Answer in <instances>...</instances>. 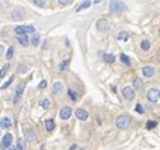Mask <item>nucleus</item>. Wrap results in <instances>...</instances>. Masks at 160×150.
Wrapping results in <instances>:
<instances>
[{
	"instance_id": "nucleus-1",
	"label": "nucleus",
	"mask_w": 160,
	"mask_h": 150,
	"mask_svg": "<svg viewBox=\"0 0 160 150\" xmlns=\"http://www.w3.org/2000/svg\"><path fill=\"white\" fill-rule=\"evenodd\" d=\"M130 124H131V117L127 116V114H122V116L117 117V120H116V126L122 130L127 129L130 126Z\"/></svg>"
},
{
	"instance_id": "nucleus-2",
	"label": "nucleus",
	"mask_w": 160,
	"mask_h": 150,
	"mask_svg": "<svg viewBox=\"0 0 160 150\" xmlns=\"http://www.w3.org/2000/svg\"><path fill=\"white\" fill-rule=\"evenodd\" d=\"M36 31L33 26H17L14 28V32L17 33V36H22L26 33H33Z\"/></svg>"
},
{
	"instance_id": "nucleus-3",
	"label": "nucleus",
	"mask_w": 160,
	"mask_h": 150,
	"mask_svg": "<svg viewBox=\"0 0 160 150\" xmlns=\"http://www.w3.org/2000/svg\"><path fill=\"white\" fill-rule=\"evenodd\" d=\"M12 143H13V136H12V133H5L4 137H3V140H1V144H0V146H1L3 150H7L8 148H10V146H12Z\"/></svg>"
},
{
	"instance_id": "nucleus-4",
	"label": "nucleus",
	"mask_w": 160,
	"mask_h": 150,
	"mask_svg": "<svg viewBox=\"0 0 160 150\" xmlns=\"http://www.w3.org/2000/svg\"><path fill=\"white\" fill-rule=\"evenodd\" d=\"M97 26H98V29L100 32H108L109 31V28H111L109 22H108L107 19H104V18L99 19V20L97 22Z\"/></svg>"
},
{
	"instance_id": "nucleus-5",
	"label": "nucleus",
	"mask_w": 160,
	"mask_h": 150,
	"mask_svg": "<svg viewBox=\"0 0 160 150\" xmlns=\"http://www.w3.org/2000/svg\"><path fill=\"white\" fill-rule=\"evenodd\" d=\"M160 98V91L159 89H150V91L147 92V99L150 100V102H158Z\"/></svg>"
},
{
	"instance_id": "nucleus-6",
	"label": "nucleus",
	"mask_w": 160,
	"mask_h": 150,
	"mask_svg": "<svg viewBox=\"0 0 160 150\" xmlns=\"http://www.w3.org/2000/svg\"><path fill=\"white\" fill-rule=\"evenodd\" d=\"M109 9L112 10V12H121V10L124 9V4L121 1H111Z\"/></svg>"
},
{
	"instance_id": "nucleus-7",
	"label": "nucleus",
	"mask_w": 160,
	"mask_h": 150,
	"mask_svg": "<svg viewBox=\"0 0 160 150\" xmlns=\"http://www.w3.org/2000/svg\"><path fill=\"white\" fill-rule=\"evenodd\" d=\"M71 107H62L61 111H60V117L62 120H69L71 117Z\"/></svg>"
},
{
	"instance_id": "nucleus-8",
	"label": "nucleus",
	"mask_w": 160,
	"mask_h": 150,
	"mask_svg": "<svg viewBox=\"0 0 160 150\" xmlns=\"http://www.w3.org/2000/svg\"><path fill=\"white\" fill-rule=\"evenodd\" d=\"M122 93H123V97L126 98V99H134L135 98V92L131 87H124Z\"/></svg>"
},
{
	"instance_id": "nucleus-9",
	"label": "nucleus",
	"mask_w": 160,
	"mask_h": 150,
	"mask_svg": "<svg viewBox=\"0 0 160 150\" xmlns=\"http://www.w3.org/2000/svg\"><path fill=\"white\" fill-rule=\"evenodd\" d=\"M142 74H144V76H146V78H151V76H154V74H155V69H154L153 66H144Z\"/></svg>"
},
{
	"instance_id": "nucleus-10",
	"label": "nucleus",
	"mask_w": 160,
	"mask_h": 150,
	"mask_svg": "<svg viewBox=\"0 0 160 150\" xmlns=\"http://www.w3.org/2000/svg\"><path fill=\"white\" fill-rule=\"evenodd\" d=\"M75 116L79 120H81V121H85V120L88 118V112H86L85 110H83V108H78V110L75 111Z\"/></svg>"
},
{
	"instance_id": "nucleus-11",
	"label": "nucleus",
	"mask_w": 160,
	"mask_h": 150,
	"mask_svg": "<svg viewBox=\"0 0 160 150\" xmlns=\"http://www.w3.org/2000/svg\"><path fill=\"white\" fill-rule=\"evenodd\" d=\"M24 133H26L27 140H29V141H33L34 139L37 137V135H36V132H34L33 129H27L26 131H24Z\"/></svg>"
},
{
	"instance_id": "nucleus-12",
	"label": "nucleus",
	"mask_w": 160,
	"mask_h": 150,
	"mask_svg": "<svg viewBox=\"0 0 160 150\" xmlns=\"http://www.w3.org/2000/svg\"><path fill=\"white\" fill-rule=\"evenodd\" d=\"M12 126V121H10L9 117H3L0 120V127L1 129H8V127Z\"/></svg>"
},
{
	"instance_id": "nucleus-13",
	"label": "nucleus",
	"mask_w": 160,
	"mask_h": 150,
	"mask_svg": "<svg viewBox=\"0 0 160 150\" xmlns=\"http://www.w3.org/2000/svg\"><path fill=\"white\" fill-rule=\"evenodd\" d=\"M24 85H26V83H20L19 85L17 87V89H15V100L18 99V98L22 95V93H23L24 91Z\"/></svg>"
},
{
	"instance_id": "nucleus-14",
	"label": "nucleus",
	"mask_w": 160,
	"mask_h": 150,
	"mask_svg": "<svg viewBox=\"0 0 160 150\" xmlns=\"http://www.w3.org/2000/svg\"><path fill=\"white\" fill-rule=\"evenodd\" d=\"M17 40H18V42H19L22 46H27V45H28V42H29L28 36H26V34H22V36H17Z\"/></svg>"
},
{
	"instance_id": "nucleus-15",
	"label": "nucleus",
	"mask_w": 160,
	"mask_h": 150,
	"mask_svg": "<svg viewBox=\"0 0 160 150\" xmlns=\"http://www.w3.org/2000/svg\"><path fill=\"white\" fill-rule=\"evenodd\" d=\"M45 126H46V130H47V131H52V130L55 129V121H53V120H46Z\"/></svg>"
},
{
	"instance_id": "nucleus-16",
	"label": "nucleus",
	"mask_w": 160,
	"mask_h": 150,
	"mask_svg": "<svg viewBox=\"0 0 160 150\" xmlns=\"http://www.w3.org/2000/svg\"><path fill=\"white\" fill-rule=\"evenodd\" d=\"M12 18H13V20H20L22 18V12L20 10H13L12 12Z\"/></svg>"
},
{
	"instance_id": "nucleus-17",
	"label": "nucleus",
	"mask_w": 160,
	"mask_h": 150,
	"mask_svg": "<svg viewBox=\"0 0 160 150\" xmlns=\"http://www.w3.org/2000/svg\"><path fill=\"white\" fill-rule=\"evenodd\" d=\"M92 5V1H83L81 4L79 5V7L76 8V12H80V10H83V9H85V8H89Z\"/></svg>"
},
{
	"instance_id": "nucleus-18",
	"label": "nucleus",
	"mask_w": 160,
	"mask_h": 150,
	"mask_svg": "<svg viewBox=\"0 0 160 150\" xmlns=\"http://www.w3.org/2000/svg\"><path fill=\"white\" fill-rule=\"evenodd\" d=\"M142 85H144V83H142V80H141V78H135L134 79V87L136 89L142 88Z\"/></svg>"
},
{
	"instance_id": "nucleus-19",
	"label": "nucleus",
	"mask_w": 160,
	"mask_h": 150,
	"mask_svg": "<svg viewBox=\"0 0 160 150\" xmlns=\"http://www.w3.org/2000/svg\"><path fill=\"white\" fill-rule=\"evenodd\" d=\"M104 60H105V62H108V64H112V62H115L116 57H115V55H112V54H105Z\"/></svg>"
},
{
	"instance_id": "nucleus-20",
	"label": "nucleus",
	"mask_w": 160,
	"mask_h": 150,
	"mask_svg": "<svg viewBox=\"0 0 160 150\" xmlns=\"http://www.w3.org/2000/svg\"><path fill=\"white\" fill-rule=\"evenodd\" d=\"M40 106L41 107H43L45 110H47V108L50 107V100H48L47 98H43V99L40 100Z\"/></svg>"
},
{
	"instance_id": "nucleus-21",
	"label": "nucleus",
	"mask_w": 160,
	"mask_h": 150,
	"mask_svg": "<svg viewBox=\"0 0 160 150\" xmlns=\"http://www.w3.org/2000/svg\"><path fill=\"white\" fill-rule=\"evenodd\" d=\"M61 89H62V84L60 83V81H56L55 84H53V93H60L61 92Z\"/></svg>"
},
{
	"instance_id": "nucleus-22",
	"label": "nucleus",
	"mask_w": 160,
	"mask_h": 150,
	"mask_svg": "<svg viewBox=\"0 0 160 150\" xmlns=\"http://www.w3.org/2000/svg\"><path fill=\"white\" fill-rule=\"evenodd\" d=\"M31 42H32V45H33V46H38V42H40V34H38V33H34L33 36H32Z\"/></svg>"
},
{
	"instance_id": "nucleus-23",
	"label": "nucleus",
	"mask_w": 160,
	"mask_h": 150,
	"mask_svg": "<svg viewBox=\"0 0 160 150\" xmlns=\"http://www.w3.org/2000/svg\"><path fill=\"white\" fill-rule=\"evenodd\" d=\"M128 37H130V34L127 33V32H121V33L117 36V38L120 41H127L128 40Z\"/></svg>"
},
{
	"instance_id": "nucleus-24",
	"label": "nucleus",
	"mask_w": 160,
	"mask_h": 150,
	"mask_svg": "<svg viewBox=\"0 0 160 150\" xmlns=\"http://www.w3.org/2000/svg\"><path fill=\"white\" fill-rule=\"evenodd\" d=\"M141 48L145 51H147L149 48H150V42H149L147 40H144L142 42H141Z\"/></svg>"
},
{
	"instance_id": "nucleus-25",
	"label": "nucleus",
	"mask_w": 160,
	"mask_h": 150,
	"mask_svg": "<svg viewBox=\"0 0 160 150\" xmlns=\"http://www.w3.org/2000/svg\"><path fill=\"white\" fill-rule=\"evenodd\" d=\"M121 61L123 62V64H126V65H130V59H128V56L127 55H124V54H121Z\"/></svg>"
},
{
	"instance_id": "nucleus-26",
	"label": "nucleus",
	"mask_w": 160,
	"mask_h": 150,
	"mask_svg": "<svg viewBox=\"0 0 160 150\" xmlns=\"http://www.w3.org/2000/svg\"><path fill=\"white\" fill-rule=\"evenodd\" d=\"M8 67H9V65L8 64H5L4 66L1 67V70H0V78H4V75L7 74V71H8Z\"/></svg>"
},
{
	"instance_id": "nucleus-27",
	"label": "nucleus",
	"mask_w": 160,
	"mask_h": 150,
	"mask_svg": "<svg viewBox=\"0 0 160 150\" xmlns=\"http://www.w3.org/2000/svg\"><path fill=\"white\" fill-rule=\"evenodd\" d=\"M67 94H69V97L71 98V100H76V98H78V94L75 93L72 89H69V92H67Z\"/></svg>"
},
{
	"instance_id": "nucleus-28",
	"label": "nucleus",
	"mask_w": 160,
	"mask_h": 150,
	"mask_svg": "<svg viewBox=\"0 0 160 150\" xmlns=\"http://www.w3.org/2000/svg\"><path fill=\"white\" fill-rule=\"evenodd\" d=\"M13 80H14V78H13V76H10V78H9V80H8V81H5V83L4 84H3V87H1V89H7L8 88V87H9L10 85V84H12V81Z\"/></svg>"
},
{
	"instance_id": "nucleus-29",
	"label": "nucleus",
	"mask_w": 160,
	"mask_h": 150,
	"mask_svg": "<svg viewBox=\"0 0 160 150\" xmlns=\"http://www.w3.org/2000/svg\"><path fill=\"white\" fill-rule=\"evenodd\" d=\"M156 121H147V124H146V127L147 129H154V127H156Z\"/></svg>"
},
{
	"instance_id": "nucleus-30",
	"label": "nucleus",
	"mask_w": 160,
	"mask_h": 150,
	"mask_svg": "<svg viewBox=\"0 0 160 150\" xmlns=\"http://www.w3.org/2000/svg\"><path fill=\"white\" fill-rule=\"evenodd\" d=\"M13 54H14V48L13 47H9V50H8V52H7V59L8 60H10L13 57Z\"/></svg>"
},
{
	"instance_id": "nucleus-31",
	"label": "nucleus",
	"mask_w": 160,
	"mask_h": 150,
	"mask_svg": "<svg viewBox=\"0 0 160 150\" xmlns=\"http://www.w3.org/2000/svg\"><path fill=\"white\" fill-rule=\"evenodd\" d=\"M70 64V60H66V61H64L62 64L60 65V70H65L67 67V65Z\"/></svg>"
},
{
	"instance_id": "nucleus-32",
	"label": "nucleus",
	"mask_w": 160,
	"mask_h": 150,
	"mask_svg": "<svg viewBox=\"0 0 160 150\" xmlns=\"http://www.w3.org/2000/svg\"><path fill=\"white\" fill-rule=\"evenodd\" d=\"M135 110H136L137 113H141V114L145 112V110L142 108V106H141V104H136V108H135Z\"/></svg>"
},
{
	"instance_id": "nucleus-33",
	"label": "nucleus",
	"mask_w": 160,
	"mask_h": 150,
	"mask_svg": "<svg viewBox=\"0 0 160 150\" xmlns=\"http://www.w3.org/2000/svg\"><path fill=\"white\" fill-rule=\"evenodd\" d=\"M17 149H18V150H23V149H24V143H23V140H19V141H18Z\"/></svg>"
},
{
	"instance_id": "nucleus-34",
	"label": "nucleus",
	"mask_w": 160,
	"mask_h": 150,
	"mask_svg": "<svg viewBox=\"0 0 160 150\" xmlns=\"http://www.w3.org/2000/svg\"><path fill=\"white\" fill-rule=\"evenodd\" d=\"M34 4L36 5H38V7H43V5L46 4V1H43V0H34Z\"/></svg>"
},
{
	"instance_id": "nucleus-35",
	"label": "nucleus",
	"mask_w": 160,
	"mask_h": 150,
	"mask_svg": "<svg viewBox=\"0 0 160 150\" xmlns=\"http://www.w3.org/2000/svg\"><path fill=\"white\" fill-rule=\"evenodd\" d=\"M46 85H47V83H46V80H42L40 83V85H38V88H41V89H45L46 88Z\"/></svg>"
},
{
	"instance_id": "nucleus-36",
	"label": "nucleus",
	"mask_w": 160,
	"mask_h": 150,
	"mask_svg": "<svg viewBox=\"0 0 160 150\" xmlns=\"http://www.w3.org/2000/svg\"><path fill=\"white\" fill-rule=\"evenodd\" d=\"M59 4H60V5H66V4H69V1H67V0H60V1H59Z\"/></svg>"
},
{
	"instance_id": "nucleus-37",
	"label": "nucleus",
	"mask_w": 160,
	"mask_h": 150,
	"mask_svg": "<svg viewBox=\"0 0 160 150\" xmlns=\"http://www.w3.org/2000/svg\"><path fill=\"white\" fill-rule=\"evenodd\" d=\"M17 70H18V71H20V73H24V71H26L27 69H26V67H18Z\"/></svg>"
},
{
	"instance_id": "nucleus-38",
	"label": "nucleus",
	"mask_w": 160,
	"mask_h": 150,
	"mask_svg": "<svg viewBox=\"0 0 160 150\" xmlns=\"http://www.w3.org/2000/svg\"><path fill=\"white\" fill-rule=\"evenodd\" d=\"M3 52H4V47H3V46H0V56L3 55Z\"/></svg>"
},
{
	"instance_id": "nucleus-39",
	"label": "nucleus",
	"mask_w": 160,
	"mask_h": 150,
	"mask_svg": "<svg viewBox=\"0 0 160 150\" xmlns=\"http://www.w3.org/2000/svg\"><path fill=\"white\" fill-rule=\"evenodd\" d=\"M7 150H18L17 148H14V146H10V148H8Z\"/></svg>"
},
{
	"instance_id": "nucleus-40",
	"label": "nucleus",
	"mask_w": 160,
	"mask_h": 150,
	"mask_svg": "<svg viewBox=\"0 0 160 150\" xmlns=\"http://www.w3.org/2000/svg\"><path fill=\"white\" fill-rule=\"evenodd\" d=\"M75 149H76V145L74 144V145H71V148H70V150H75Z\"/></svg>"
},
{
	"instance_id": "nucleus-41",
	"label": "nucleus",
	"mask_w": 160,
	"mask_h": 150,
	"mask_svg": "<svg viewBox=\"0 0 160 150\" xmlns=\"http://www.w3.org/2000/svg\"><path fill=\"white\" fill-rule=\"evenodd\" d=\"M159 61H160V54H159Z\"/></svg>"
},
{
	"instance_id": "nucleus-42",
	"label": "nucleus",
	"mask_w": 160,
	"mask_h": 150,
	"mask_svg": "<svg viewBox=\"0 0 160 150\" xmlns=\"http://www.w3.org/2000/svg\"><path fill=\"white\" fill-rule=\"evenodd\" d=\"M159 36H160V28H159Z\"/></svg>"
}]
</instances>
